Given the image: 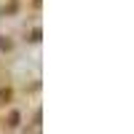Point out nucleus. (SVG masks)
<instances>
[{"label": "nucleus", "mask_w": 134, "mask_h": 134, "mask_svg": "<svg viewBox=\"0 0 134 134\" xmlns=\"http://www.w3.org/2000/svg\"><path fill=\"white\" fill-rule=\"evenodd\" d=\"M8 126H19V113H11V118H8Z\"/></svg>", "instance_id": "f257e3e1"}]
</instances>
